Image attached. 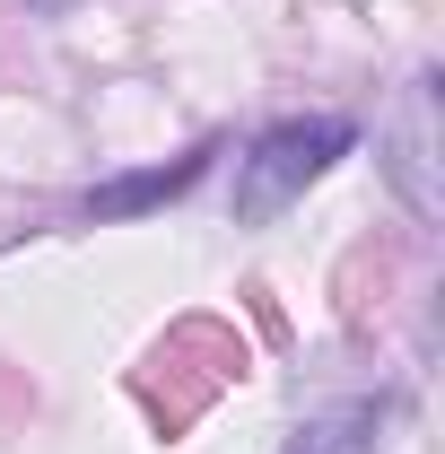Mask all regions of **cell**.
Masks as SVG:
<instances>
[{"label":"cell","instance_id":"7a4b0ae2","mask_svg":"<svg viewBox=\"0 0 445 454\" xmlns=\"http://www.w3.org/2000/svg\"><path fill=\"white\" fill-rule=\"evenodd\" d=\"M385 184L402 192L410 219H437V70L402 88V114L385 131Z\"/></svg>","mask_w":445,"mask_h":454},{"label":"cell","instance_id":"277c9868","mask_svg":"<svg viewBox=\"0 0 445 454\" xmlns=\"http://www.w3.org/2000/svg\"><path fill=\"white\" fill-rule=\"evenodd\" d=\"M393 419V394H358V402H332V411H315L297 437L279 454H376V437H385Z\"/></svg>","mask_w":445,"mask_h":454},{"label":"cell","instance_id":"3957f363","mask_svg":"<svg viewBox=\"0 0 445 454\" xmlns=\"http://www.w3.org/2000/svg\"><path fill=\"white\" fill-rule=\"evenodd\" d=\"M210 158H219V140L183 149L175 167H140V175H113V184H97V192L79 201V219H140V210H158V201H175V192H192V184L210 175Z\"/></svg>","mask_w":445,"mask_h":454},{"label":"cell","instance_id":"6da1fadb","mask_svg":"<svg viewBox=\"0 0 445 454\" xmlns=\"http://www.w3.org/2000/svg\"><path fill=\"white\" fill-rule=\"evenodd\" d=\"M349 149H358V122H349V114H297V122H271V131L236 158V219H245V227L279 219V210H288L306 184H324Z\"/></svg>","mask_w":445,"mask_h":454}]
</instances>
